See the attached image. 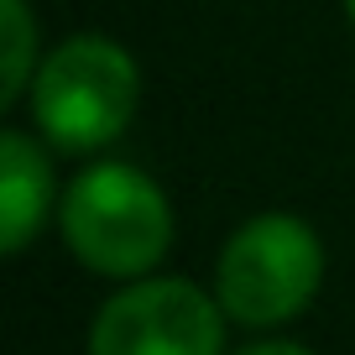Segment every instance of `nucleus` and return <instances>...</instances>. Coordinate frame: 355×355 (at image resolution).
<instances>
[{"label": "nucleus", "mask_w": 355, "mask_h": 355, "mask_svg": "<svg viewBox=\"0 0 355 355\" xmlns=\"http://www.w3.org/2000/svg\"><path fill=\"white\" fill-rule=\"evenodd\" d=\"M136 100H141V73L136 58L115 37L84 32L58 42L37 63L26 105L32 125L58 152H100L131 125Z\"/></svg>", "instance_id": "2"}, {"label": "nucleus", "mask_w": 355, "mask_h": 355, "mask_svg": "<svg viewBox=\"0 0 355 355\" xmlns=\"http://www.w3.org/2000/svg\"><path fill=\"white\" fill-rule=\"evenodd\" d=\"M345 11H350V26H355V0H345Z\"/></svg>", "instance_id": "8"}, {"label": "nucleus", "mask_w": 355, "mask_h": 355, "mask_svg": "<svg viewBox=\"0 0 355 355\" xmlns=\"http://www.w3.org/2000/svg\"><path fill=\"white\" fill-rule=\"evenodd\" d=\"M225 324L214 293L189 277H136L100 303L89 324V355H225Z\"/></svg>", "instance_id": "4"}, {"label": "nucleus", "mask_w": 355, "mask_h": 355, "mask_svg": "<svg viewBox=\"0 0 355 355\" xmlns=\"http://www.w3.org/2000/svg\"><path fill=\"white\" fill-rule=\"evenodd\" d=\"M324 288V241L298 214H251L214 261V298L245 329H282Z\"/></svg>", "instance_id": "3"}, {"label": "nucleus", "mask_w": 355, "mask_h": 355, "mask_svg": "<svg viewBox=\"0 0 355 355\" xmlns=\"http://www.w3.org/2000/svg\"><path fill=\"white\" fill-rule=\"evenodd\" d=\"M47 209H53V162L42 136L6 131L0 136V251L21 256L37 241Z\"/></svg>", "instance_id": "5"}, {"label": "nucleus", "mask_w": 355, "mask_h": 355, "mask_svg": "<svg viewBox=\"0 0 355 355\" xmlns=\"http://www.w3.org/2000/svg\"><path fill=\"white\" fill-rule=\"evenodd\" d=\"M0 37H6V58H0V105L26 100L37 73V21L26 0H0Z\"/></svg>", "instance_id": "6"}, {"label": "nucleus", "mask_w": 355, "mask_h": 355, "mask_svg": "<svg viewBox=\"0 0 355 355\" xmlns=\"http://www.w3.org/2000/svg\"><path fill=\"white\" fill-rule=\"evenodd\" d=\"M58 230L78 266L94 277H152L173 251V204L162 183L131 162H89L58 199Z\"/></svg>", "instance_id": "1"}, {"label": "nucleus", "mask_w": 355, "mask_h": 355, "mask_svg": "<svg viewBox=\"0 0 355 355\" xmlns=\"http://www.w3.org/2000/svg\"><path fill=\"white\" fill-rule=\"evenodd\" d=\"M235 355H313V350L298 345V340H251V345H241Z\"/></svg>", "instance_id": "7"}]
</instances>
